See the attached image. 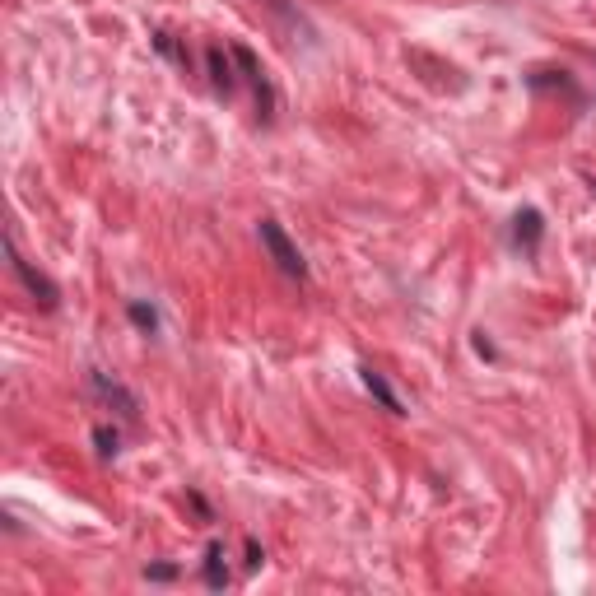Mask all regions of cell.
<instances>
[{"label": "cell", "mask_w": 596, "mask_h": 596, "mask_svg": "<svg viewBox=\"0 0 596 596\" xmlns=\"http://www.w3.org/2000/svg\"><path fill=\"white\" fill-rule=\"evenodd\" d=\"M257 238H261V247H266V257L275 261V271L289 275V280H298V285L308 280V261H303V252H298L294 238L280 229V219H261Z\"/></svg>", "instance_id": "1"}, {"label": "cell", "mask_w": 596, "mask_h": 596, "mask_svg": "<svg viewBox=\"0 0 596 596\" xmlns=\"http://www.w3.org/2000/svg\"><path fill=\"white\" fill-rule=\"evenodd\" d=\"M89 392H94L108 410H117V415H122L126 424H136V420H140V396L131 392V387H126L122 378H112V373L94 368V373H89Z\"/></svg>", "instance_id": "2"}, {"label": "cell", "mask_w": 596, "mask_h": 596, "mask_svg": "<svg viewBox=\"0 0 596 596\" xmlns=\"http://www.w3.org/2000/svg\"><path fill=\"white\" fill-rule=\"evenodd\" d=\"M10 266H14V275H19V285L28 289V298H33L42 312H52L56 303H61V289H56V280H52V275H42L38 266H33V261H28L24 252L14 247V238H10Z\"/></svg>", "instance_id": "3"}, {"label": "cell", "mask_w": 596, "mask_h": 596, "mask_svg": "<svg viewBox=\"0 0 596 596\" xmlns=\"http://www.w3.org/2000/svg\"><path fill=\"white\" fill-rule=\"evenodd\" d=\"M229 56H233V66L243 70V80L252 84V94H257L261 122H271V112H275V89H271V80H266V66H261L257 52H252V47H243V42H229Z\"/></svg>", "instance_id": "4"}, {"label": "cell", "mask_w": 596, "mask_h": 596, "mask_svg": "<svg viewBox=\"0 0 596 596\" xmlns=\"http://www.w3.org/2000/svg\"><path fill=\"white\" fill-rule=\"evenodd\" d=\"M233 56H229V47H205V70H210V84H215V94H224V98H233V89H238V75H233V66H229Z\"/></svg>", "instance_id": "5"}, {"label": "cell", "mask_w": 596, "mask_h": 596, "mask_svg": "<svg viewBox=\"0 0 596 596\" xmlns=\"http://www.w3.org/2000/svg\"><path fill=\"white\" fill-rule=\"evenodd\" d=\"M541 238H545L541 210H517V219H513V243L522 247L527 257H536V252H541Z\"/></svg>", "instance_id": "6"}, {"label": "cell", "mask_w": 596, "mask_h": 596, "mask_svg": "<svg viewBox=\"0 0 596 596\" xmlns=\"http://www.w3.org/2000/svg\"><path fill=\"white\" fill-rule=\"evenodd\" d=\"M359 378H364V387H368V396H373V401H378L382 410H392V415H406V401H401V396H396V387L387 378H382L378 368L373 364H364L359 368Z\"/></svg>", "instance_id": "7"}, {"label": "cell", "mask_w": 596, "mask_h": 596, "mask_svg": "<svg viewBox=\"0 0 596 596\" xmlns=\"http://www.w3.org/2000/svg\"><path fill=\"white\" fill-rule=\"evenodd\" d=\"M126 317H131V326H136L140 336H159V331H163L159 308L145 303V298H131V303H126Z\"/></svg>", "instance_id": "8"}, {"label": "cell", "mask_w": 596, "mask_h": 596, "mask_svg": "<svg viewBox=\"0 0 596 596\" xmlns=\"http://www.w3.org/2000/svg\"><path fill=\"white\" fill-rule=\"evenodd\" d=\"M224 559H229V550H224V545H210V550H205V587H215V592H219V587H229V564H224Z\"/></svg>", "instance_id": "9"}, {"label": "cell", "mask_w": 596, "mask_h": 596, "mask_svg": "<svg viewBox=\"0 0 596 596\" xmlns=\"http://www.w3.org/2000/svg\"><path fill=\"white\" fill-rule=\"evenodd\" d=\"M94 447H98V457H103V461H117V457H122V434H117L112 424H98V429H94Z\"/></svg>", "instance_id": "10"}, {"label": "cell", "mask_w": 596, "mask_h": 596, "mask_svg": "<svg viewBox=\"0 0 596 596\" xmlns=\"http://www.w3.org/2000/svg\"><path fill=\"white\" fill-rule=\"evenodd\" d=\"M145 578L149 583H168V578H177V564H149Z\"/></svg>", "instance_id": "11"}, {"label": "cell", "mask_w": 596, "mask_h": 596, "mask_svg": "<svg viewBox=\"0 0 596 596\" xmlns=\"http://www.w3.org/2000/svg\"><path fill=\"white\" fill-rule=\"evenodd\" d=\"M191 499V508H196V513H201V522H215V513H210V503L201 499V494H187Z\"/></svg>", "instance_id": "12"}, {"label": "cell", "mask_w": 596, "mask_h": 596, "mask_svg": "<svg viewBox=\"0 0 596 596\" xmlns=\"http://www.w3.org/2000/svg\"><path fill=\"white\" fill-rule=\"evenodd\" d=\"M261 559H266V555H261V545H257V541H247V569H257Z\"/></svg>", "instance_id": "13"}, {"label": "cell", "mask_w": 596, "mask_h": 596, "mask_svg": "<svg viewBox=\"0 0 596 596\" xmlns=\"http://www.w3.org/2000/svg\"><path fill=\"white\" fill-rule=\"evenodd\" d=\"M592 191H596V182H592Z\"/></svg>", "instance_id": "14"}]
</instances>
